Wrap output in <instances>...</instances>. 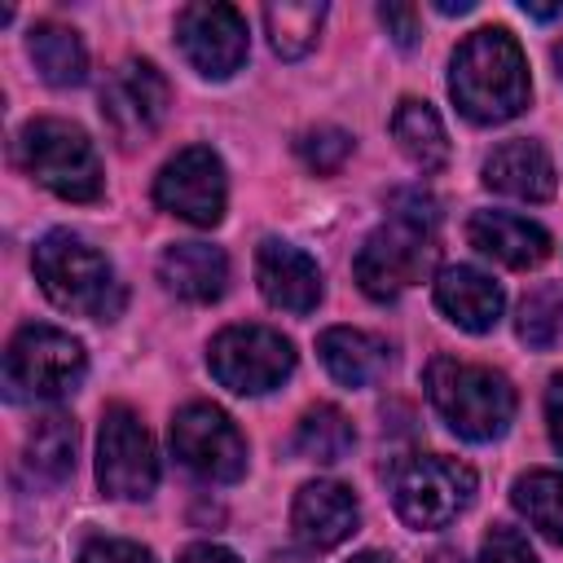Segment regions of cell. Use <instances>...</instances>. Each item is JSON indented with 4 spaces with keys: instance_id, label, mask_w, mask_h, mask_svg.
<instances>
[{
    "instance_id": "obj_5",
    "label": "cell",
    "mask_w": 563,
    "mask_h": 563,
    "mask_svg": "<svg viewBox=\"0 0 563 563\" xmlns=\"http://www.w3.org/2000/svg\"><path fill=\"white\" fill-rule=\"evenodd\" d=\"M22 167L66 202L101 198V158L79 123L66 119H31L18 132Z\"/></svg>"
},
{
    "instance_id": "obj_27",
    "label": "cell",
    "mask_w": 563,
    "mask_h": 563,
    "mask_svg": "<svg viewBox=\"0 0 563 563\" xmlns=\"http://www.w3.org/2000/svg\"><path fill=\"white\" fill-rule=\"evenodd\" d=\"M515 330H519V339H523L532 352L554 347V343L563 339V290H559L554 282L532 286V290L519 299Z\"/></svg>"
},
{
    "instance_id": "obj_37",
    "label": "cell",
    "mask_w": 563,
    "mask_h": 563,
    "mask_svg": "<svg viewBox=\"0 0 563 563\" xmlns=\"http://www.w3.org/2000/svg\"><path fill=\"white\" fill-rule=\"evenodd\" d=\"M347 563H391L387 554H378V550H361L356 559H347Z\"/></svg>"
},
{
    "instance_id": "obj_28",
    "label": "cell",
    "mask_w": 563,
    "mask_h": 563,
    "mask_svg": "<svg viewBox=\"0 0 563 563\" xmlns=\"http://www.w3.org/2000/svg\"><path fill=\"white\" fill-rule=\"evenodd\" d=\"M295 150H299V158H303L317 176H330V172H339V167L347 163L352 136H347L343 128H308V132L295 141Z\"/></svg>"
},
{
    "instance_id": "obj_7",
    "label": "cell",
    "mask_w": 563,
    "mask_h": 563,
    "mask_svg": "<svg viewBox=\"0 0 563 563\" xmlns=\"http://www.w3.org/2000/svg\"><path fill=\"white\" fill-rule=\"evenodd\" d=\"M471 497H475V471L457 457L418 453L400 462L391 475V506L418 532L453 523L471 506Z\"/></svg>"
},
{
    "instance_id": "obj_4",
    "label": "cell",
    "mask_w": 563,
    "mask_h": 563,
    "mask_svg": "<svg viewBox=\"0 0 563 563\" xmlns=\"http://www.w3.org/2000/svg\"><path fill=\"white\" fill-rule=\"evenodd\" d=\"M427 396L435 413L457 431L462 440L488 444L510 431L515 422V387L501 369L471 365L457 356H431L427 361Z\"/></svg>"
},
{
    "instance_id": "obj_36",
    "label": "cell",
    "mask_w": 563,
    "mask_h": 563,
    "mask_svg": "<svg viewBox=\"0 0 563 563\" xmlns=\"http://www.w3.org/2000/svg\"><path fill=\"white\" fill-rule=\"evenodd\" d=\"M435 9H440V13H471V0H457V4H453V0H440Z\"/></svg>"
},
{
    "instance_id": "obj_9",
    "label": "cell",
    "mask_w": 563,
    "mask_h": 563,
    "mask_svg": "<svg viewBox=\"0 0 563 563\" xmlns=\"http://www.w3.org/2000/svg\"><path fill=\"white\" fill-rule=\"evenodd\" d=\"M167 110H172V88H167L163 70L145 57L119 62L110 70V79L101 84V119L123 150L154 141Z\"/></svg>"
},
{
    "instance_id": "obj_25",
    "label": "cell",
    "mask_w": 563,
    "mask_h": 563,
    "mask_svg": "<svg viewBox=\"0 0 563 563\" xmlns=\"http://www.w3.org/2000/svg\"><path fill=\"white\" fill-rule=\"evenodd\" d=\"M264 22H268L273 53L286 57V62H295V57L312 53L317 31L325 22V4L321 0H282V4H268L264 9Z\"/></svg>"
},
{
    "instance_id": "obj_15",
    "label": "cell",
    "mask_w": 563,
    "mask_h": 563,
    "mask_svg": "<svg viewBox=\"0 0 563 563\" xmlns=\"http://www.w3.org/2000/svg\"><path fill=\"white\" fill-rule=\"evenodd\" d=\"M290 523H295V532H299L303 545L334 550V545H343L356 532L361 506H356V497H352L347 484H339V479H312V484H303L295 493Z\"/></svg>"
},
{
    "instance_id": "obj_14",
    "label": "cell",
    "mask_w": 563,
    "mask_h": 563,
    "mask_svg": "<svg viewBox=\"0 0 563 563\" xmlns=\"http://www.w3.org/2000/svg\"><path fill=\"white\" fill-rule=\"evenodd\" d=\"M255 277H260V295L273 308L290 312V317H308L321 303V290H325L317 260L303 255L290 242H277V238L260 242V251H255Z\"/></svg>"
},
{
    "instance_id": "obj_11",
    "label": "cell",
    "mask_w": 563,
    "mask_h": 563,
    "mask_svg": "<svg viewBox=\"0 0 563 563\" xmlns=\"http://www.w3.org/2000/svg\"><path fill=\"white\" fill-rule=\"evenodd\" d=\"M97 484L106 497L145 501L158 484V453L128 405H110L97 431Z\"/></svg>"
},
{
    "instance_id": "obj_8",
    "label": "cell",
    "mask_w": 563,
    "mask_h": 563,
    "mask_svg": "<svg viewBox=\"0 0 563 563\" xmlns=\"http://www.w3.org/2000/svg\"><path fill=\"white\" fill-rule=\"evenodd\" d=\"M207 365L220 387L238 396H264L295 374V343L268 325H229L211 339Z\"/></svg>"
},
{
    "instance_id": "obj_12",
    "label": "cell",
    "mask_w": 563,
    "mask_h": 563,
    "mask_svg": "<svg viewBox=\"0 0 563 563\" xmlns=\"http://www.w3.org/2000/svg\"><path fill=\"white\" fill-rule=\"evenodd\" d=\"M154 202L198 229L220 224L224 202H229V180H224V163L216 150L207 145H185L176 158L163 163V172L154 176Z\"/></svg>"
},
{
    "instance_id": "obj_29",
    "label": "cell",
    "mask_w": 563,
    "mask_h": 563,
    "mask_svg": "<svg viewBox=\"0 0 563 563\" xmlns=\"http://www.w3.org/2000/svg\"><path fill=\"white\" fill-rule=\"evenodd\" d=\"M79 563H154V554L123 537H92V541H84Z\"/></svg>"
},
{
    "instance_id": "obj_23",
    "label": "cell",
    "mask_w": 563,
    "mask_h": 563,
    "mask_svg": "<svg viewBox=\"0 0 563 563\" xmlns=\"http://www.w3.org/2000/svg\"><path fill=\"white\" fill-rule=\"evenodd\" d=\"M75 444H79L75 422L66 413H44V418H35V427L26 435L22 462L40 484H62L75 471Z\"/></svg>"
},
{
    "instance_id": "obj_35",
    "label": "cell",
    "mask_w": 563,
    "mask_h": 563,
    "mask_svg": "<svg viewBox=\"0 0 563 563\" xmlns=\"http://www.w3.org/2000/svg\"><path fill=\"white\" fill-rule=\"evenodd\" d=\"M268 563H312L308 554H299V550H273L268 554Z\"/></svg>"
},
{
    "instance_id": "obj_13",
    "label": "cell",
    "mask_w": 563,
    "mask_h": 563,
    "mask_svg": "<svg viewBox=\"0 0 563 563\" xmlns=\"http://www.w3.org/2000/svg\"><path fill=\"white\" fill-rule=\"evenodd\" d=\"M176 40L185 62L207 79H229L246 62V18L233 4H185L176 13Z\"/></svg>"
},
{
    "instance_id": "obj_20",
    "label": "cell",
    "mask_w": 563,
    "mask_h": 563,
    "mask_svg": "<svg viewBox=\"0 0 563 563\" xmlns=\"http://www.w3.org/2000/svg\"><path fill=\"white\" fill-rule=\"evenodd\" d=\"M317 352H321V365L330 369V378L343 383V387H374L387 374V361H391L383 339H374L365 330H352V325L321 330Z\"/></svg>"
},
{
    "instance_id": "obj_18",
    "label": "cell",
    "mask_w": 563,
    "mask_h": 563,
    "mask_svg": "<svg viewBox=\"0 0 563 563\" xmlns=\"http://www.w3.org/2000/svg\"><path fill=\"white\" fill-rule=\"evenodd\" d=\"M435 308L457 325V330H471V334H488L497 321H501V308H506V295L501 286L471 268V264H453V268H440L435 273Z\"/></svg>"
},
{
    "instance_id": "obj_1",
    "label": "cell",
    "mask_w": 563,
    "mask_h": 563,
    "mask_svg": "<svg viewBox=\"0 0 563 563\" xmlns=\"http://www.w3.org/2000/svg\"><path fill=\"white\" fill-rule=\"evenodd\" d=\"M449 92H453L457 110L479 128L523 114L528 97H532V79H528V57H523L519 40L506 26L471 31L453 53Z\"/></svg>"
},
{
    "instance_id": "obj_24",
    "label": "cell",
    "mask_w": 563,
    "mask_h": 563,
    "mask_svg": "<svg viewBox=\"0 0 563 563\" xmlns=\"http://www.w3.org/2000/svg\"><path fill=\"white\" fill-rule=\"evenodd\" d=\"M290 444H295L299 457L321 462V466H334V462H343V457L352 453L356 427H352V418H347L339 405H312V409L299 418Z\"/></svg>"
},
{
    "instance_id": "obj_17",
    "label": "cell",
    "mask_w": 563,
    "mask_h": 563,
    "mask_svg": "<svg viewBox=\"0 0 563 563\" xmlns=\"http://www.w3.org/2000/svg\"><path fill=\"white\" fill-rule=\"evenodd\" d=\"M484 185L506 194V198H523V202H545L554 198V158L541 141H528V136H515V141H501L488 158H484Z\"/></svg>"
},
{
    "instance_id": "obj_22",
    "label": "cell",
    "mask_w": 563,
    "mask_h": 563,
    "mask_svg": "<svg viewBox=\"0 0 563 563\" xmlns=\"http://www.w3.org/2000/svg\"><path fill=\"white\" fill-rule=\"evenodd\" d=\"M26 53H31L40 79L53 88H75L88 75V53H84L79 35L62 22H35L26 35Z\"/></svg>"
},
{
    "instance_id": "obj_16",
    "label": "cell",
    "mask_w": 563,
    "mask_h": 563,
    "mask_svg": "<svg viewBox=\"0 0 563 563\" xmlns=\"http://www.w3.org/2000/svg\"><path fill=\"white\" fill-rule=\"evenodd\" d=\"M466 242L506 268H537L541 260H550V246H554L537 220L515 211H475L466 220Z\"/></svg>"
},
{
    "instance_id": "obj_31",
    "label": "cell",
    "mask_w": 563,
    "mask_h": 563,
    "mask_svg": "<svg viewBox=\"0 0 563 563\" xmlns=\"http://www.w3.org/2000/svg\"><path fill=\"white\" fill-rule=\"evenodd\" d=\"M378 22L387 26V35L400 44V48H413L422 26H418V9L405 4V0H391V4H378Z\"/></svg>"
},
{
    "instance_id": "obj_19",
    "label": "cell",
    "mask_w": 563,
    "mask_h": 563,
    "mask_svg": "<svg viewBox=\"0 0 563 563\" xmlns=\"http://www.w3.org/2000/svg\"><path fill=\"white\" fill-rule=\"evenodd\" d=\"M158 282L185 303H216L229 286V260L211 242H176L158 255Z\"/></svg>"
},
{
    "instance_id": "obj_30",
    "label": "cell",
    "mask_w": 563,
    "mask_h": 563,
    "mask_svg": "<svg viewBox=\"0 0 563 563\" xmlns=\"http://www.w3.org/2000/svg\"><path fill=\"white\" fill-rule=\"evenodd\" d=\"M479 563H537V554L528 550V541H523L515 528L497 523V528L484 537V545H479Z\"/></svg>"
},
{
    "instance_id": "obj_38",
    "label": "cell",
    "mask_w": 563,
    "mask_h": 563,
    "mask_svg": "<svg viewBox=\"0 0 563 563\" xmlns=\"http://www.w3.org/2000/svg\"><path fill=\"white\" fill-rule=\"evenodd\" d=\"M435 563H462V559H457L453 550H440V554H435Z\"/></svg>"
},
{
    "instance_id": "obj_32",
    "label": "cell",
    "mask_w": 563,
    "mask_h": 563,
    "mask_svg": "<svg viewBox=\"0 0 563 563\" xmlns=\"http://www.w3.org/2000/svg\"><path fill=\"white\" fill-rule=\"evenodd\" d=\"M545 418H550V440L563 453V378H550L545 387Z\"/></svg>"
},
{
    "instance_id": "obj_26",
    "label": "cell",
    "mask_w": 563,
    "mask_h": 563,
    "mask_svg": "<svg viewBox=\"0 0 563 563\" xmlns=\"http://www.w3.org/2000/svg\"><path fill=\"white\" fill-rule=\"evenodd\" d=\"M515 510L550 541L563 545V475L559 471H528L510 488Z\"/></svg>"
},
{
    "instance_id": "obj_21",
    "label": "cell",
    "mask_w": 563,
    "mask_h": 563,
    "mask_svg": "<svg viewBox=\"0 0 563 563\" xmlns=\"http://www.w3.org/2000/svg\"><path fill=\"white\" fill-rule=\"evenodd\" d=\"M391 136L400 145V154L418 167V172H440L449 163V136H444V123L440 114L418 101V97H405L396 110H391Z\"/></svg>"
},
{
    "instance_id": "obj_3",
    "label": "cell",
    "mask_w": 563,
    "mask_h": 563,
    "mask_svg": "<svg viewBox=\"0 0 563 563\" xmlns=\"http://www.w3.org/2000/svg\"><path fill=\"white\" fill-rule=\"evenodd\" d=\"M31 268H35L40 290L62 312L92 317V321H114L119 308H123V286L114 277V264L97 246H88L84 238L66 233V229H53L35 242Z\"/></svg>"
},
{
    "instance_id": "obj_2",
    "label": "cell",
    "mask_w": 563,
    "mask_h": 563,
    "mask_svg": "<svg viewBox=\"0 0 563 563\" xmlns=\"http://www.w3.org/2000/svg\"><path fill=\"white\" fill-rule=\"evenodd\" d=\"M396 211L361 242L356 260H352V273H356V286L387 303L396 299L400 290L427 282L435 273V260H440V246H435V202L418 189L409 194H396L391 198Z\"/></svg>"
},
{
    "instance_id": "obj_6",
    "label": "cell",
    "mask_w": 563,
    "mask_h": 563,
    "mask_svg": "<svg viewBox=\"0 0 563 563\" xmlns=\"http://www.w3.org/2000/svg\"><path fill=\"white\" fill-rule=\"evenodd\" d=\"M88 374L84 343L57 325H22L4 352V383L13 400H62Z\"/></svg>"
},
{
    "instance_id": "obj_34",
    "label": "cell",
    "mask_w": 563,
    "mask_h": 563,
    "mask_svg": "<svg viewBox=\"0 0 563 563\" xmlns=\"http://www.w3.org/2000/svg\"><path fill=\"white\" fill-rule=\"evenodd\" d=\"M523 13L545 22V18H559V13H563V4H528V0H523Z\"/></svg>"
},
{
    "instance_id": "obj_39",
    "label": "cell",
    "mask_w": 563,
    "mask_h": 563,
    "mask_svg": "<svg viewBox=\"0 0 563 563\" xmlns=\"http://www.w3.org/2000/svg\"><path fill=\"white\" fill-rule=\"evenodd\" d=\"M554 66H559V79H563V40L554 44Z\"/></svg>"
},
{
    "instance_id": "obj_10",
    "label": "cell",
    "mask_w": 563,
    "mask_h": 563,
    "mask_svg": "<svg viewBox=\"0 0 563 563\" xmlns=\"http://www.w3.org/2000/svg\"><path fill=\"white\" fill-rule=\"evenodd\" d=\"M172 453L207 484H233L246 475V440L238 422L207 400H194L172 418Z\"/></svg>"
},
{
    "instance_id": "obj_33",
    "label": "cell",
    "mask_w": 563,
    "mask_h": 563,
    "mask_svg": "<svg viewBox=\"0 0 563 563\" xmlns=\"http://www.w3.org/2000/svg\"><path fill=\"white\" fill-rule=\"evenodd\" d=\"M180 563H242L233 550H224V545H211V541H198V545H189L185 554H180Z\"/></svg>"
}]
</instances>
